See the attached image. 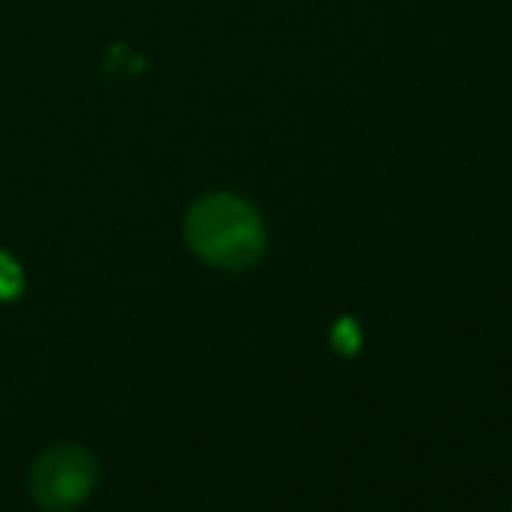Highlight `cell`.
<instances>
[{
	"instance_id": "cell-1",
	"label": "cell",
	"mask_w": 512,
	"mask_h": 512,
	"mask_svg": "<svg viewBox=\"0 0 512 512\" xmlns=\"http://www.w3.org/2000/svg\"><path fill=\"white\" fill-rule=\"evenodd\" d=\"M190 250L211 269L244 272L266 256L269 229L256 205L238 193H205L184 217Z\"/></svg>"
},
{
	"instance_id": "cell-2",
	"label": "cell",
	"mask_w": 512,
	"mask_h": 512,
	"mask_svg": "<svg viewBox=\"0 0 512 512\" xmlns=\"http://www.w3.org/2000/svg\"><path fill=\"white\" fill-rule=\"evenodd\" d=\"M97 485V461L79 443L46 449L28 476L31 497L49 512H70L82 506Z\"/></svg>"
},
{
	"instance_id": "cell-3",
	"label": "cell",
	"mask_w": 512,
	"mask_h": 512,
	"mask_svg": "<svg viewBox=\"0 0 512 512\" xmlns=\"http://www.w3.org/2000/svg\"><path fill=\"white\" fill-rule=\"evenodd\" d=\"M25 290V272L16 256L0 250V302H16Z\"/></svg>"
},
{
	"instance_id": "cell-4",
	"label": "cell",
	"mask_w": 512,
	"mask_h": 512,
	"mask_svg": "<svg viewBox=\"0 0 512 512\" xmlns=\"http://www.w3.org/2000/svg\"><path fill=\"white\" fill-rule=\"evenodd\" d=\"M332 347H335L341 356H356L359 347H362V329H359V323L350 320V317L338 320L335 329H332Z\"/></svg>"
}]
</instances>
